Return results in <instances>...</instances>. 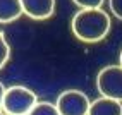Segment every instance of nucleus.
I'll return each mask as SVG.
<instances>
[{
  "instance_id": "obj_1",
  "label": "nucleus",
  "mask_w": 122,
  "mask_h": 115,
  "mask_svg": "<svg viewBox=\"0 0 122 115\" xmlns=\"http://www.w3.org/2000/svg\"><path fill=\"white\" fill-rule=\"evenodd\" d=\"M112 21L110 15L100 9H81L71 21V29L79 41L98 43L110 33Z\"/></svg>"
},
{
  "instance_id": "obj_2",
  "label": "nucleus",
  "mask_w": 122,
  "mask_h": 115,
  "mask_svg": "<svg viewBox=\"0 0 122 115\" xmlns=\"http://www.w3.org/2000/svg\"><path fill=\"white\" fill-rule=\"evenodd\" d=\"M36 103H38V96L29 88L10 86V88H5L0 110L5 115H28Z\"/></svg>"
},
{
  "instance_id": "obj_3",
  "label": "nucleus",
  "mask_w": 122,
  "mask_h": 115,
  "mask_svg": "<svg viewBox=\"0 0 122 115\" xmlns=\"http://www.w3.org/2000/svg\"><path fill=\"white\" fill-rule=\"evenodd\" d=\"M96 88L102 96L122 103V67L107 65L96 76Z\"/></svg>"
},
{
  "instance_id": "obj_4",
  "label": "nucleus",
  "mask_w": 122,
  "mask_h": 115,
  "mask_svg": "<svg viewBox=\"0 0 122 115\" xmlns=\"http://www.w3.org/2000/svg\"><path fill=\"white\" fill-rule=\"evenodd\" d=\"M89 98L81 89H67L62 91L55 100V106L60 115H88Z\"/></svg>"
},
{
  "instance_id": "obj_5",
  "label": "nucleus",
  "mask_w": 122,
  "mask_h": 115,
  "mask_svg": "<svg viewBox=\"0 0 122 115\" xmlns=\"http://www.w3.org/2000/svg\"><path fill=\"white\" fill-rule=\"evenodd\" d=\"M22 14L35 21L50 19L55 12V0H21Z\"/></svg>"
},
{
  "instance_id": "obj_6",
  "label": "nucleus",
  "mask_w": 122,
  "mask_h": 115,
  "mask_svg": "<svg viewBox=\"0 0 122 115\" xmlns=\"http://www.w3.org/2000/svg\"><path fill=\"white\" fill-rule=\"evenodd\" d=\"M88 115H122V103L112 98L100 96L89 103Z\"/></svg>"
},
{
  "instance_id": "obj_7",
  "label": "nucleus",
  "mask_w": 122,
  "mask_h": 115,
  "mask_svg": "<svg viewBox=\"0 0 122 115\" xmlns=\"http://www.w3.org/2000/svg\"><path fill=\"white\" fill-rule=\"evenodd\" d=\"M22 15L21 0H0V22H14Z\"/></svg>"
},
{
  "instance_id": "obj_8",
  "label": "nucleus",
  "mask_w": 122,
  "mask_h": 115,
  "mask_svg": "<svg viewBox=\"0 0 122 115\" xmlns=\"http://www.w3.org/2000/svg\"><path fill=\"white\" fill-rule=\"evenodd\" d=\"M28 115H60L59 110H57L55 103L50 101H38L33 108L29 110Z\"/></svg>"
},
{
  "instance_id": "obj_9",
  "label": "nucleus",
  "mask_w": 122,
  "mask_h": 115,
  "mask_svg": "<svg viewBox=\"0 0 122 115\" xmlns=\"http://www.w3.org/2000/svg\"><path fill=\"white\" fill-rule=\"evenodd\" d=\"M10 59V45L4 33H0V70H2Z\"/></svg>"
},
{
  "instance_id": "obj_10",
  "label": "nucleus",
  "mask_w": 122,
  "mask_h": 115,
  "mask_svg": "<svg viewBox=\"0 0 122 115\" xmlns=\"http://www.w3.org/2000/svg\"><path fill=\"white\" fill-rule=\"evenodd\" d=\"M81 9H100L105 0H72Z\"/></svg>"
},
{
  "instance_id": "obj_11",
  "label": "nucleus",
  "mask_w": 122,
  "mask_h": 115,
  "mask_svg": "<svg viewBox=\"0 0 122 115\" xmlns=\"http://www.w3.org/2000/svg\"><path fill=\"white\" fill-rule=\"evenodd\" d=\"M108 5H110L112 14L122 21V0H108Z\"/></svg>"
},
{
  "instance_id": "obj_12",
  "label": "nucleus",
  "mask_w": 122,
  "mask_h": 115,
  "mask_svg": "<svg viewBox=\"0 0 122 115\" xmlns=\"http://www.w3.org/2000/svg\"><path fill=\"white\" fill-rule=\"evenodd\" d=\"M4 93H5V86L2 84V81H0V106H2V98H4Z\"/></svg>"
},
{
  "instance_id": "obj_13",
  "label": "nucleus",
  "mask_w": 122,
  "mask_h": 115,
  "mask_svg": "<svg viewBox=\"0 0 122 115\" xmlns=\"http://www.w3.org/2000/svg\"><path fill=\"white\" fill-rule=\"evenodd\" d=\"M119 65L122 67V50H120V55H119Z\"/></svg>"
},
{
  "instance_id": "obj_14",
  "label": "nucleus",
  "mask_w": 122,
  "mask_h": 115,
  "mask_svg": "<svg viewBox=\"0 0 122 115\" xmlns=\"http://www.w3.org/2000/svg\"><path fill=\"white\" fill-rule=\"evenodd\" d=\"M0 115H5V113H4V112H2V110H0Z\"/></svg>"
}]
</instances>
